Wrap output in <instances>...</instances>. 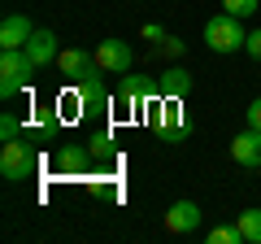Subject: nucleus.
<instances>
[{"label":"nucleus","mask_w":261,"mask_h":244,"mask_svg":"<svg viewBox=\"0 0 261 244\" xmlns=\"http://www.w3.org/2000/svg\"><path fill=\"white\" fill-rule=\"evenodd\" d=\"M35 61L27 57V48H0V101H13L35 75Z\"/></svg>","instance_id":"obj_1"},{"label":"nucleus","mask_w":261,"mask_h":244,"mask_svg":"<svg viewBox=\"0 0 261 244\" xmlns=\"http://www.w3.org/2000/svg\"><path fill=\"white\" fill-rule=\"evenodd\" d=\"M205 44L214 53H240L248 44V31H244V18H231V13H218V18L205 22Z\"/></svg>","instance_id":"obj_2"},{"label":"nucleus","mask_w":261,"mask_h":244,"mask_svg":"<svg viewBox=\"0 0 261 244\" xmlns=\"http://www.w3.org/2000/svg\"><path fill=\"white\" fill-rule=\"evenodd\" d=\"M35 153L27 149V140H5V149H0V175L9 179V183H27L31 175H35Z\"/></svg>","instance_id":"obj_3"},{"label":"nucleus","mask_w":261,"mask_h":244,"mask_svg":"<svg viewBox=\"0 0 261 244\" xmlns=\"http://www.w3.org/2000/svg\"><path fill=\"white\" fill-rule=\"evenodd\" d=\"M57 70H61L65 79L83 83V79H92L100 66H96V53H83V48H61V53H57Z\"/></svg>","instance_id":"obj_4"},{"label":"nucleus","mask_w":261,"mask_h":244,"mask_svg":"<svg viewBox=\"0 0 261 244\" xmlns=\"http://www.w3.org/2000/svg\"><path fill=\"white\" fill-rule=\"evenodd\" d=\"M96 66L105 75H126L130 70V44L126 39H100L96 44Z\"/></svg>","instance_id":"obj_5"},{"label":"nucleus","mask_w":261,"mask_h":244,"mask_svg":"<svg viewBox=\"0 0 261 244\" xmlns=\"http://www.w3.org/2000/svg\"><path fill=\"white\" fill-rule=\"evenodd\" d=\"M200 227V205L196 201H174V205L166 209V231L170 235H187Z\"/></svg>","instance_id":"obj_6"},{"label":"nucleus","mask_w":261,"mask_h":244,"mask_svg":"<svg viewBox=\"0 0 261 244\" xmlns=\"http://www.w3.org/2000/svg\"><path fill=\"white\" fill-rule=\"evenodd\" d=\"M231 157L240 161V166H248V170L261 166V131L257 127H244V131L231 140Z\"/></svg>","instance_id":"obj_7"},{"label":"nucleus","mask_w":261,"mask_h":244,"mask_svg":"<svg viewBox=\"0 0 261 244\" xmlns=\"http://www.w3.org/2000/svg\"><path fill=\"white\" fill-rule=\"evenodd\" d=\"M57 53H61V48H57V35L44 31V27H35V35L27 39V57L44 70V66H57Z\"/></svg>","instance_id":"obj_8"},{"label":"nucleus","mask_w":261,"mask_h":244,"mask_svg":"<svg viewBox=\"0 0 261 244\" xmlns=\"http://www.w3.org/2000/svg\"><path fill=\"white\" fill-rule=\"evenodd\" d=\"M35 35L27 13H9V18L0 22V48H27V39Z\"/></svg>","instance_id":"obj_9"},{"label":"nucleus","mask_w":261,"mask_h":244,"mask_svg":"<svg viewBox=\"0 0 261 244\" xmlns=\"http://www.w3.org/2000/svg\"><path fill=\"white\" fill-rule=\"evenodd\" d=\"M79 109H105V105H109V87L100 83V75H92V79H83V83H79Z\"/></svg>","instance_id":"obj_10"},{"label":"nucleus","mask_w":261,"mask_h":244,"mask_svg":"<svg viewBox=\"0 0 261 244\" xmlns=\"http://www.w3.org/2000/svg\"><path fill=\"white\" fill-rule=\"evenodd\" d=\"M87 161H92V153H87V149H79V144H65V149L53 157V166L61 170V175H83Z\"/></svg>","instance_id":"obj_11"},{"label":"nucleus","mask_w":261,"mask_h":244,"mask_svg":"<svg viewBox=\"0 0 261 244\" xmlns=\"http://www.w3.org/2000/svg\"><path fill=\"white\" fill-rule=\"evenodd\" d=\"M113 101H118L122 109L135 113V109L144 105V79H135V75L126 70V75H122V83H118V96H113Z\"/></svg>","instance_id":"obj_12"},{"label":"nucleus","mask_w":261,"mask_h":244,"mask_svg":"<svg viewBox=\"0 0 261 244\" xmlns=\"http://www.w3.org/2000/svg\"><path fill=\"white\" fill-rule=\"evenodd\" d=\"M192 87H196V79L187 75L183 66H170L166 75H161V92H166V96H174V101H183V96L192 92Z\"/></svg>","instance_id":"obj_13"},{"label":"nucleus","mask_w":261,"mask_h":244,"mask_svg":"<svg viewBox=\"0 0 261 244\" xmlns=\"http://www.w3.org/2000/svg\"><path fill=\"white\" fill-rule=\"evenodd\" d=\"M161 131L170 135V140H178V135H183V109H178L174 105V96H166V105H161Z\"/></svg>","instance_id":"obj_14"},{"label":"nucleus","mask_w":261,"mask_h":244,"mask_svg":"<svg viewBox=\"0 0 261 244\" xmlns=\"http://www.w3.org/2000/svg\"><path fill=\"white\" fill-rule=\"evenodd\" d=\"M235 223L244 231V244H261V209H244Z\"/></svg>","instance_id":"obj_15"},{"label":"nucleus","mask_w":261,"mask_h":244,"mask_svg":"<svg viewBox=\"0 0 261 244\" xmlns=\"http://www.w3.org/2000/svg\"><path fill=\"white\" fill-rule=\"evenodd\" d=\"M257 9L261 0H222V13H231V18H252Z\"/></svg>","instance_id":"obj_16"},{"label":"nucleus","mask_w":261,"mask_h":244,"mask_svg":"<svg viewBox=\"0 0 261 244\" xmlns=\"http://www.w3.org/2000/svg\"><path fill=\"white\" fill-rule=\"evenodd\" d=\"M209 244H244L240 223H235V227H214V231H209Z\"/></svg>","instance_id":"obj_17"},{"label":"nucleus","mask_w":261,"mask_h":244,"mask_svg":"<svg viewBox=\"0 0 261 244\" xmlns=\"http://www.w3.org/2000/svg\"><path fill=\"white\" fill-rule=\"evenodd\" d=\"M18 135H22L18 113H0V144H5V140H18Z\"/></svg>","instance_id":"obj_18"},{"label":"nucleus","mask_w":261,"mask_h":244,"mask_svg":"<svg viewBox=\"0 0 261 244\" xmlns=\"http://www.w3.org/2000/svg\"><path fill=\"white\" fill-rule=\"evenodd\" d=\"M183 39H178V35H166V39H161V44H157V53H166V57H183Z\"/></svg>","instance_id":"obj_19"},{"label":"nucleus","mask_w":261,"mask_h":244,"mask_svg":"<svg viewBox=\"0 0 261 244\" xmlns=\"http://www.w3.org/2000/svg\"><path fill=\"white\" fill-rule=\"evenodd\" d=\"M244 53H248L252 61H261V31H248V44H244Z\"/></svg>","instance_id":"obj_20"},{"label":"nucleus","mask_w":261,"mask_h":244,"mask_svg":"<svg viewBox=\"0 0 261 244\" xmlns=\"http://www.w3.org/2000/svg\"><path fill=\"white\" fill-rule=\"evenodd\" d=\"M244 113H248V127H257V131H261V96H257V101H252Z\"/></svg>","instance_id":"obj_21"},{"label":"nucleus","mask_w":261,"mask_h":244,"mask_svg":"<svg viewBox=\"0 0 261 244\" xmlns=\"http://www.w3.org/2000/svg\"><path fill=\"white\" fill-rule=\"evenodd\" d=\"M140 35H144V39H152V44H161V39H166V31H161V27H157V22H148V27H144V31H140Z\"/></svg>","instance_id":"obj_22"},{"label":"nucleus","mask_w":261,"mask_h":244,"mask_svg":"<svg viewBox=\"0 0 261 244\" xmlns=\"http://www.w3.org/2000/svg\"><path fill=\"white\" fill-rule=\"evenodd\" d=\"M92 144H96V153H105V149H109V131H96Z\"/></svg>","instance_id":"obj_23"}]
</instances>
